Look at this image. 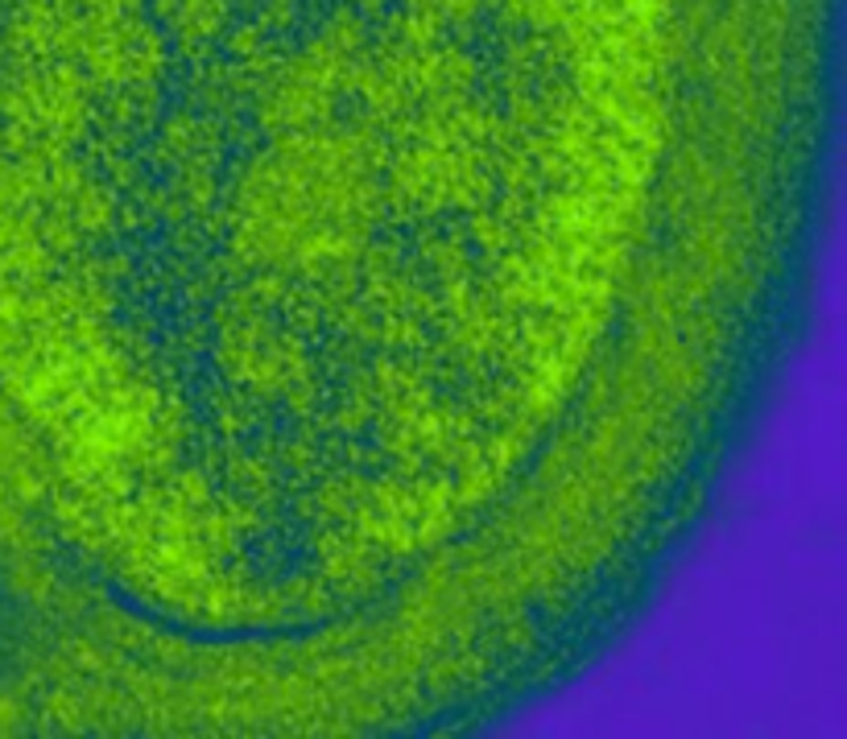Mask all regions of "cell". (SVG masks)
Masks as SVG:
<instances>
[{
	"label": "cell",
	"instance_id": "cell-1",
	"mask_svg": "<svg viewBox=\"0 0 847 739\" xmlns=\"http://www.w3.org/2000/svg\"><path fill=\"white\" fill-rule=\"evenodd\" d=\"M839 124L844 0H0V739L583 681L794 376Z\"/></svg>",
	"mask_w": 847,
	"mask_h": 739
}]
</instances>
